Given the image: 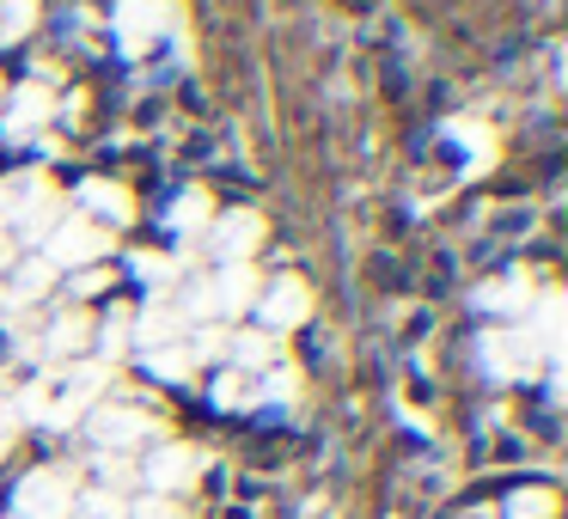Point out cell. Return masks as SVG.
Masks as SVG:
<instances>
[{"label": "cell", "instance_id": "1", "mask_svg": "<svg viewBox=\"0 0 568 519\" xmlns=\"http://www.w3.org/2000/svg\"><path fill=\"white\" fill-rule=\"evenodd\" d=\"M13 519H74V477H68V470H55V465L19 477Z\"/></svg>", "mask_w": 568, "mask_h": 519}, {"label": "cell", "instance_id": "2", "mask_svg": "<svg viewBox=\"0 0 568 519\" xmlns=\"http://www.w3.org/2000/svg\"><path fill=\"white\" fill-rule=\"evenodd\" d=\"M111 251V233L92 221H55L50 245H43V263H55V269H92V263Z\"/></svg>", "mask_w": 568, "mask_h": 519}, {"label": "cell", "instance_id": "3", "mask_svg": "<svg viewBox=\"0 0 568 519\" xmlns=\"http://www.w3.org/2000/svg\"><path fill=\"white\" fill-rule=\"evenodd\" d=\"M477 367L489 379H526L538 373V348H531L526 330H483L477 336Z\"/></svg>", "mask_w": 568, "mask_h": 519}, {"label": "cell", "instance_id": "4", "mask_svg": "<svg viewBox=\"0 0 568 519\" xmlns=\"http://www.w3.org/2000/svg\"><path fill=\"white\" fill-rule=\"evenodd\" d=\"M257 318H263V330H294V324H306L312 318V294H306V282L300 275H275L270 287H257Z\"/></svg>", "mask_w": 568, "mask_h": 519}, {"label": "cell", "instance_id": "5", "mask_svg": "<svg viewBox=\"0 0 568 519\" xmlns=\"http://www.w3.org/2000/svg\"><path fill=\"white\" fill-rule=\"evenodd\" d=\"M263 245V214L257 208H226L209 221V251L226 263H251V251Z\"/></svg>", "mask_w": 568, "mask_h": 519}, {"label": "cell", "instance_id": "6", "mask_svg": "<svg viewBox=\"0 0 568 519\" xmlns=\"http://www.w3.org/2000/svg\"><path fill=\"white\" fill-rule=\"evenodd\" d=\"M196 477H202V452H196V446H184V440H160V446H153V458H148V489L153 495H178V489H190Z\"/></svg>", "mask_w": 568, "mask_h": 519}, {"label": "cell", "instance_id": "7", "mask_svg": "<svg viewBox=\"0 0 568 519\" xmlns=\"http://www.w3.org/2000/svg\"><path fill=\"white\" fill-rule=\"evenodd\" d=\"M165 26H172V0H116V38L129 55H141Z\"/></svg>", "mask_w": 568, "mask_h": 519}, {"label": "cell", "instance_id": "8", "mask_svg": "<svg viewBox=\"0 0 568 519\" xmlns=\"http://www.w3.org/2000/svg\"><path fill=\"white\" fill-rule=\"evenodd\" d=\"M184 336H190L184 312H178V306H165V299L141 306V318H129V343H135L141 355H153V348H172V343H184Z\"/></svg>", "mask_w": 568, "mask_h": 519}, {"label": "cell", "instance_id": "9", "mask_svg": "<svg viewBox=\"0 0 568 519\" xmlns=\"http://www.w3.org/2000/svg\"><path fill=\"white\" fill-rule=\"evenodd\" d=\"M104 379H111V367H104V360H87V367L62 385V397H50V416H43V421H50V428H74L80 409L104 391Z\"/></svg>", "mask_w": 568, "mask_h": 519}, {"label": "cell", "instance_id": "10", "mask_svg": "<svg viewBox=\"0 0 568 519\" xmlns=\"http://www.w3.org/2000/svg\"><path fill=\"white\" fill-rule=\"evenodd\" d=\"M153 421L141 416V409H99V416H92V440L104 446V452H135L141 440H153Z\"/></svg>", "mask_w": 568, "mask_h": 519}, {"label": "cell", "instance_id": "11", "mask_svg": "<svg viewBox=\"0 0 568 519\" xmlns=\"http://www.w3.org/2000/svg\"><path fill=\"white\" fill-rule=\"evenodd\" d=\"M257 269L251 263H226L221 275L209 282V294H214V318H239V312H251L257 306Z\"/></svg>", "mask_w": 568, "mask_h": 519}, {"label": "cell", "instance_id": "12", "mask_svg": "<svg viewBox=\"0 0 568 519\" xmlns=\"http://www.w3.org/2000/svg\"><path fill=\"white\" fill-rule=\"evenodd\" d=\"M74 196H80V208H87V214H104L111 226H123L129 214H135V196H129L123 184H111V177H80Z\"/></svg>", "mask_w": 568, "mask_h": 519}, {"label": "cell", "instance_id": "13", "mask_svg": "<svg viewBox=\"0 0 568 519\" xmlns=\"http://www.w3.org/2000/svg\"><path fill=\"white\" fill-rule=\"evenodd\" d=\"M50 116H55V99H50V92H43V86H19V92H13V116H7V135L26 141V135H38Z\"/></svg>", "mask_w": 568, "mask_h": 519}, {"label": "cell", "instance_id": "14", "mask_svg": "<svg viewBox=\"0 0 568 519\" xmlns=\"http://www.w3.org/2000/svg\"><path fill=\"white\" fill-rule=\"evenodd\" d=\"M87 343H92V318H87V312H62V318L43 330L38 355H80Z\"/></svg>", "mask_w": 568, "mask_h": 519}, {"label": "cell", "instance_id": "15", "mask_svg": "<svg viewBox=\"0 0 568 519\" xmlns=\"http://www.w3.org/2000/svg\"><path fill=\"white\" fill-rule=\"evenodd\" d=\"M43 196H50L43 172H19V177H7V184H0V226L19 221V214H26L31 202H43Z\"/></svg>", "mask_w": 568, "mask_h": 519}, {"label": "cell", "instance_id": "16", "mask_svg": "<svg viewBox=\"0 0 568 519\" xmlns=\"http://www.w3.org/2000/svg\"><path fill=\"white\" fill-rule=\"evenodd\" d=\"M165 221H172V233H209V221H214V202H209V190H184V196L165 208Z\"/></svg>", "mask_w": 568, "mask_h": 519}, {"label": "cell", "instance_id": "17", "mask_svg": "<svg viewBox=\"0 0 568 519\" xmlns=\"http://www.w3.org/2000/svg\"><path fill=\"white\" fill-rule=\"evenodd\" d=\"M226 355H233L239 367H275V336L270 330H239V336H226Z\"/></svg>", "mask_w": 568, "mask_h": 519}, {"label": "cell", "instance_id": "18", "mask_svg": "<svg viewBox=\"0 0 568 519\" xmlns=\"http://www.w3.org/2000/svg\"><path fill=\"white\" fill-rule=\"evenodd\" d=\"M477 306L483 312H526V275H507V282L477 287Z\"/></svg>", "mask_w": 568, "mask_h": 519}, {"label": "cell", "instance_id": "19", "mask_svg": "<svg viewBox=\"0 0 568 519\" xmlns=\"http://www.w3.org/2000/svg\"><path fill=\"white\" fill-rule=\"evenodd\" d=\"M38 26V0H0V43H19Z\"/></svg>", "mask_w": 568, "mask_h": 519}, {"label": "cell", "instance_id": "20", "mask_svg": "<svg viewBox=\"0 0 568 519\" xmlns=\"http://www.w3.org/2000/svg\"><path fill=\"white\" fill-rule=\"evenodd\" d=\"M148 367L160 373V379H190V373H196V355H190V343H172V348H153Z\"/></svg>", "mask_w": 568, "mask_h": 519}, {"label": "cell", "instance_id": "21", "mask_svg": "<svg viewBox=\"0 0 568 519\" xmlns=\"http://www.w3.org/2000/svg\"><path fill=\"white\" fill-rule=\"evenodd\" d=\"M74 507H80V519H123L129 513V501L116 489H87V495H74Z\"/></svg>", "mask_w": 568, "mask_h": 519}, {"label": "cell", "instance_id": "22", "mask_svg": "<svg viewBox=\"0 0 568 519\" xmlns=\"http://www.w3.org/2000/svg\"><path fill=\"white\" fill-rule=\"evenodd\" d=\"M55 221H62V202L43 196V202H31V208L19 214V233H26V238H50V233H55Z\"/></svg>", "mask_w": 568, "mask_h": 519}, {"label": "cell", "instance_id": "23", "mask_svg": "<svg viewBox=\"0 0 568 519\" xmlns=\"http://www.w3.org/2000/svg\"><path fill=\"white\" fill-rule=\"evenodd\" d=\"M550 513H556L550 489H519L514 501H507V519H550Z\"/></svg>", "mask_w": 568, "mask_h": 519}, {"label": "cell", "instance_id": "24", "mask_svg": "<svg viewBox=\"0 0 568 519\" xmlns=\"http://www.w3.org/2000/svg\"><path fill=\"white\" fill-rule=\"evenodd\" d=\"M13 416H19V428H26V421H43V416H50V379L26 385V391L13 397Z\"/></svg>", "mask_w": 568, "mask_h": 519}, {"label": "cell", "instance_id": "25", "mask_svg": "<svg viewBox=\"0 0 568 519\" xmlns=\"http://www.w3.org/2000/svg\"><path fill=\"white\" fill-rule=\"evenodd\" d=\"M50 282H55V263H43V257L19 263V287H13V299H38Z\"/></svg>", "mask_w": 568, "mask_h": 519}, {"label": "cell", "instance_id": "26", "mask_svg": "<svg viewBox=\"0 0 568 519\" xmlns=\"http://www.w3.org/2000/svg\"><path fill=\"white\" fill-rule=\"evenodd\" d=\"M92 336H99V355H104V360H116V355L129 348V312H111V318H104Z\"/></svg>", "mask_w": 568, "mask_h": 519}, {"label": "cell", "instance_id": "27", "mask_svg": "<svg viewBox=\"0 0 568 519\" xmlns=\"http://www.w3.org/2000/svg\"><path fill=\"white\" fill-rule=\"evenodd\" d=\"M123 519H190V513L172 501V495H141V501H129Z\"/></svg>", "mask_w": 568, "mask_h": 519}, {"label": "cell", "instance_id": "28", "mask_svg": "<svg viewBox=\"0 0 568 519\" xmlns=\"http://www.w3.org/2000/svg\"><path fill=\"white\" fill-rule=\"evenodd\" d=\"M214 404H221V409L257 404V397H251V385H245V373H221V379H214Z\"/></svg>", "mask_w": 568, "mask_h": 519}, {"label": "cell", "instance_id": "29", "mask_svg": "<svg viewBox=\"0 0 568 519\" xmlns=\"http://www.w3.org/2000/svg\"><path fill=\"white\" fill-rule=\"evenodd\" d=\"M129 269H135L141 282H172L178 263H172V257H148V251H141V257H129Z\"/></svg>", "mask_w": 568, "mask_h": 519}, {"label": "cell", "instance_id": "30", "mask_svg": "<svg viewBox=\"0 0 568 519\" xmlns=\"http://www.w3.org/2000/svg\"><path fill=\"white\" fill-rule=\"evenodd\" d=\"M104 287H111V275H104L99 263H92V269H74V282H68V294H74V299H92V294H104Z\"/></svg>", "mask_w": 568, "mask_h": 519}, {"label": "cell", "instance_id": "31", "mask_svg": "<svg viewBox=\"0 0 568 519\" xmlns=\"http://www.w3.org/2000/svg\"><path fill=\"white\" fill-rule=\"evenodd\" d=\"M294 391H300L294 367H270V379H263V397H270V404H287Z\"/></svg>", "mask_w": 568, "mask_h": 519}, {"label": "cell", "instance_id": "32", "mask_svg": "<svg viewBox=\"0 0 568 519\" xmlns=\"http://www.w3.org/2000/svg\"><path fill=\"white\" fill-rule=\"evenodd\" d=\"M0 269H13V233L0 226Z\"/></svg>", "mask_w": 568, "mask_h": 519}, {"label": "cell", "instance_id": "33", "mask_svg": "<svg viewBox=\"0 0 568 519\" xmlns=\"http://www.w3.org/2000/svg\"><path fill=\"white\" fill-rule=\"evenodd\" d=\"M7 312H13V287H0V318H7Z\"/></svg>", "mask_w": 568, "mask_h": 519}]
</instances>
